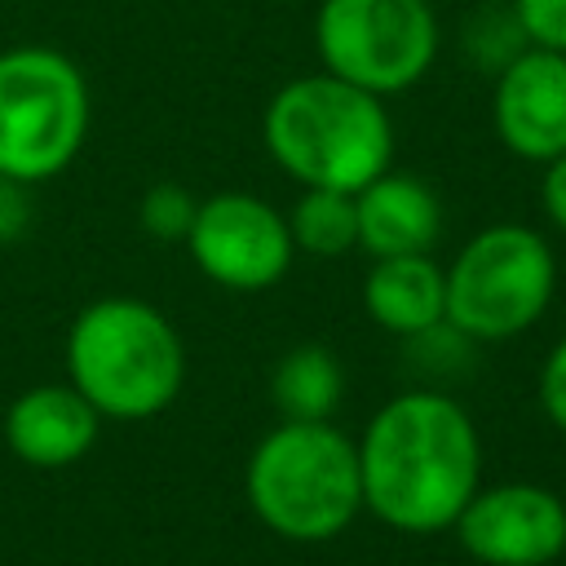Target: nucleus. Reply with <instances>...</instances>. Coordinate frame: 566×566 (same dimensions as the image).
Returning <instances> with one entry per match:
<instances>
[{"label":"nucleus","mask_w":566,"mask_h":566,"mask_svg":"<svg viewBox=\"0 0 566 566\" xmlns=\"http://www.w3.org/2000/svg\"><path fill=\"white\" fill-rule=\"evenodd\" d=\"M287 230L296 252L310 256H345L358 248V212L349 190H301L287 212Z\"/></svg>","instance_id":"2eb2a0df"},{"label":"nucleus","mask_w":566,"mask_h":566,"mask_svg":"<svg viewBox=\"0 0 566 566\" xmlns=\"http://www.w3.org/2000/svg\"><path fill=\"white\" fill-rule=\"evenodd\" d=\"M363 310L380 332L411 340L447 323V274L433 252L380 256L363 279Z\"/></svg>","instance_id":"ddd939ff"},{"label":"nucleus","mask_w":566,"mask_h":566,"mask_svg":"<svg viewBox=\"0 0 566 566\" xmlns=\"http://www.w3.org/2000/svg\"><path fill=\"white\" fill-rule=\"evenodd\" d=\"M261 142L301 190H363L394 168V124L385 97L327 71L296 75L265 102Z\"/></svg>","instance_id":"f03ea898"},{"label":"nucleus","mask_w":566,"mask_h":566,"mask_svg":"<svg viewBox=\"0 0 566 566\" xmlns=\"http://www.w3.org/2000/svg\"><path fill=\"white\" fill-rule=\"evenodd\" d=\"M195 208H199V199L181 181H155V186H146L142 203H137V226L159 243H186V234L195 226Z\"/></svg>","instance_id":"f3484780"},{"label":"nucleus","mask_w":566,"mask_h":566,"mask_svg":"<svg viewBox=\"0 0 566 566\" xmlns=\"http://www.w3.org/2000/svg\"><path fill=\"white\" fill-rule=\"evenodd\" d=\"M243 495L279 539H336L363 513L358 442L332 420H279L248 455Z\"/></svg>","instance_id":"20e7f679"},{"label":"nucleus","mask_w":566,"mask_h":566,"mask_svg":"<svg viewBox=\"0 0 566 566\" xmlns=\"http://www.w3.org/2000/svg\"><path fill=\"white\" fill-rule=\"evenodd\" d=\"M535 394H539V411L548 416V424H557L566 433V336H557V345L548 349Z\"/></svg>","instance_id":"6ab92c4d"},{"label":"nucleus","mask_w":566,"mask_h":566,"mask_svg":"<svg viewBox=\"0 0 566 566\" xmlns=\"http://www.w3.org/2000/svg\"><path fill=\"white\" fill-rule=\"evenodd\" d=\"M186 252L203 279L226 292H265L274 287L296 256L287 217L248 190H217L199 199Z\"/></svg>","instance_id":"6e6552de"},{"label":"nucleus","mask_w":566,"mask_h":566,"mask_svg":"<svg viewBox=\"0 0 566 566\" xmlns=\"http://www.w3.org/2000/svg\"><path fill=\"white\" fill-rule=\"evenodd\" d=\"M491 124L500 146L526 164L566 155V53L531 44L495 71Z\"/></svg>","instance_id":"9d476101"},{"label":"nucleus","mask_w":566,"mask_h":566,"mask_svg":"<svg viewBox=\"0 0 566 566\" xmlns=\"http://www.w3.org/2000/svg\"><path fill=\"white\" fill-rule=\"evenodd\" d=\"M354 212H358V252H367L371 261L433 252V243L442 239V199L416 172L385 168L363 190H354Z\"/></svg>","instance_id":"f8f14e48"},{"label":"nucleus","mask_w":566,"mask_h":566,"mask_svg":"<svg viewBox=\"0 0 566 566\" xmlns=\"http://www.w3.org/2000/svg\"><path fill=\"white\" fill-rule=\"evenodd\" d=\"M363 513L402 535L451 531L482 486L473 416L438 385H411L376 407L358 438Z\"/></svg>","instance_id":"f257e3e1"},{"label":"nucleus","mask_w":566,"mask_h":566,"mask_svg":"<svg viewBox=\"0 0 566 566\" xmlns=\"http://www.w3.org/2000/svg\"><path fill=\"white\" fill-rule=\"evenodd\" d=\"M451 531L482 566H548L566 553V500L539 482L478 486Z\"/></svg>","instance_id":"1a4fd4ad"},{"label":"nucleus","mask_w":566,"mask_h":566,"mask_svg":"<svg viewBox=\"0 0 566 566\" xmlns=\"http://www.w3.org/2000/svg\"><path fill=\"white\" fill-rule=\"evenodd\" d=\"M88 80L66 53L0 49V177L40 186L66 172L88 142Z\"/></svg>","instance_id":"39448f33"},{"label":"nucleus","mask_w":566,"mask_h":566,"mask_svg":"<svg viewBox=\"0 0 566 566\" xmlns=\"http://www.w3.org/2000/svg\"><path fill=\"white\" fill-rule=\"evenodd\" d=\"M460 49L469 62L478 66H491V71H504L522 49H531L513 4H500V0H486L478 4L469 18H464V31H460Z\"/></svg>","instance_id":"dca6fc26"},{"label":"nucleus","mask_w":566,"mask_h":566,"mask_svg":"<svg viewBox=\"0 0 566 566\" xmlns=\"http://www.w3.org/2000/svg\"><path fill=\"white\" fill-rule=\"evenodd\" d=\"M442 274L447 323L473 345H500L531 332L557 292V256L548 239L517 221L478 230Z\"/></svg>","instance_id":"423d86ee"},{"label":"nucleus","mask_w":566,"mask_h":566,"mask_svg":"<svg viewBox=\"0 0 566 566\" xmlns=\"http://www.w3.org/2000/svg\"><path fill=\"white\" fill-rule=\"evenodd\" d=\"M535 49L566 53V0H509Z\"/></svg>","instance_id":"a211bd4d"},{"label":"nucleus","mask_w":566,"mask_h":566,"mask_svg":"<svg viewBox=\"0 0 566 566\" xmlns=\"http://www.w3.org/2000/svg\"><path fill=\"white\" fill-rule=\"evenodd\" d=\"M27 190L31 186L0 177V243H13V239L27 234V226H31V199H27Z\"/></svg>","instance_id":"aec40b11"},{"label":"nucleus","mask_w":566,"mask_h":566,"mask_svg":"<svg viewBox=\"0 0 566 566\" xmlns=\"http://www.w3.org/2000/svg\"><path fill=\"white\" fill-rule=\"evenodd\" d=\"M429 4H433V0H429Z\"/></svg>","instance_id":"4be33fe9"},{"label":"nucleus","mask_w":566,"mask_h":566,"mask_svg":"<svg viewBox=\"0 0 566 566\" xmlns=\"http://www.w3.org/2000/svg\"><path fill=\"white\" fill-rule=\"evenodd\" d=\"M66 380L102 420H155L186 385V345L150 301L97 296L71 318Z\"/></svg>","instance_id":"7ed1b4c3"},{"label":"nucleus","mask_w":566,"mask_h":566,"mask_svg":"<svg viewBox=\"0 0 566 566\" xmlns=\"http://www.w3.org/2000/svg\"><path fill=\"white\" fill-rule=\"evenodd\" d=\"M102 416L88 398L66 385H31L4 411V447L31 469H66L97 442Z\"/></svg>","instance_id":"9b49d317"},{"label":"nucleus","mask_w":566,"mask_h":566,"mask_svg":"<svg viewBox=\"0 0 566 566\" xmlns=\"http://www.w3.org/2000/svg\"><path fill=\"white\" fill-rule=\"evenodd\" d=\"M539 203H544V217L553 221V230H562V234H566V155H557V159H548V164H544Z\"/></svg>","instance_id":"412c9836"},{"label":"nucleus","mask_w":566,"mask_h":566,"mask_svg":"<svg viewBox=\"0 0 566 566\" xmlns=\"http://www.w3.org/2000/svg\"><path fill=\"white\" fill-rule=\"evenodd\" d=\"M314 49L327 75L376 97H398L429 75L438 18L429 0H323Z\"/></svg>","instance_id":"0eeeda50"},{"label":"nucleus","mask_w":566,"mask_h":566,"mask_svg":"<svg viewBox=\"0 0 566 566\" xmlns=\"http://www.w3.org/2000/svg\"><path fill=\"white\" fill-rule=\"evenodd\" d=\"M340 394L345 367L323 345H296L270 371V398L283 420H332Z\"/></svg>","instance_id":"4468645a"}]
</instances>
